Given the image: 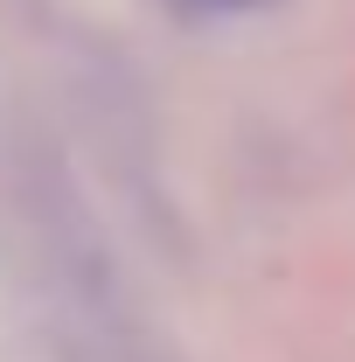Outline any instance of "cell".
<instances>
[{
  "mask_svg": "<svg viewBox=\"0 0 355 362\" xmlns=\"http://www.w3.org/2000/svg\"><path fill=\"white\" fill-rule=\"evenodd\" d=\"M216 7H251V0H216Z\"/></svg>",
  "mask_w": 355,
  "mask_h": 362,
  "instance_id": "obj_1",
  "label": "cell"
}]
</instances>
